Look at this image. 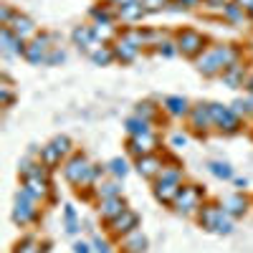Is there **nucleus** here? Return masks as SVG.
I'll return each mask as SVG.
<instances>
[{
  "instance_id": "38",
  "label": "nucleus",
  "mask_w": 253,
  "mask_h": 253,
  "mask_svg": "<svg viewBox=\"0 0 253 253\" xmlns=\"http://www.w3.org/2000/svg\"><path fill=\"white\" fill-rule=\"evenodd\" d=\"M132 3H137V0H114V5H119V8H124V5H132Z\"/></svg>"
},
{
  "instance_id": "36",
  "label": "nucleus",
  "mask_w": 253,
  "mask_h": 253,
  "mask_svg": "<svg viewBox=\"0 0 253 253\" xmlns=\"http://www.w3.org/2000/svg\"><path fill=\"white\" fill-rule=\"evenodd\" d=\"M74 253H91V248H89V243H84V241H79V243L74 246Z\"/></svg>"
},
{
  "instance_id": "39",
  "label": "nucleus",
  "mask_w": 253,
  "mask_h": 253,
  "mask_svg": "<svg viewBox=\"0 0 253 253\" xmlns=\"http://www.w3.org/2000/svg\"><path fill=\"white\" fill-rule=\"evenodd\" d=\"M187 142V137H182V134H175L172 137V144H185Z\"/></svg>"
},
{
  "instance_id": "26",
  "label": "nucleus",
  "mask_w": 253,
  "mask_h": 253,
  "mask_svg": "<svg viewBox=\"0 0 253 253\" xmlns=\"http://www.w3.org/2000/svg\"><path fill=\"white\" fill-rule=\"evenodd\" d=\"M124 246L129 248V253H142V251H144V246H147V241H144V236H139V233H132L129 238L124 241Z\"/></svg>"
},
{
  "instance_id": "41",
  "label": "nucleus",
  "mask_w": 253,
  "mask_h": 253,
  "mask_svg": "<svg viewBox=\"0 0 253 253\" xmlns=\"http://www.w3.org/2000/svg\"><path fill=\"white\" fill-rule=\"evenodd\" d=\"M246 86H248V89L253 91V79H248V81H246Z\"/></svg>"
},
{
  "instance_id": "1",
  "label": "nucleus",
  "mask_w": 253,
  "mask_h": 253,
  "mask_svg": "<svg viewBox=\"0 0 253 253\" xmlns=\"http://www.w3.org/2000/svg\"><path fill=\"white\" fill-rule=\"evenodd\" d=\"M230 63H236V51L228 48V46H215V48H210L208 53L200 56L198 69H200L205 76H213V74H218V71H225Z\"/></svg>"
},
{
  "instance_id": "33",
  "label": "nucleus",
  "mask_w": 253,
  "mask_h": 253,
  "mask_svg": "<svg viewBox=\"0 0 253 253\" xmlns=\"http://www.w3.org/2000/svg\"><path fill=\"white\" fill-rule=\"evenodd\" d=\"M165 3L167 0H142V5L147 10H160V8H165Z\"/></svg>"
},
{
  "instance_id": "24",
  "label": "nucleus",
  "mask_w": 253,
  "mask_h": 253,
  "mask_svg": "<svg viewBox=\"0 0 253 253\" xmlns=\"http://www.w3.org/2000/svg\"><path fill=\"white\" fill-rule=\"evenodd\" d=\"M208 167H210V172H213L215 177H223V180H230V177H233V167L225 165V162H210Z\"/></svg>"
},
{
  "instance_id": "9",
  "label": "nucleus",
  "mask_w": 253,
  "mask_h": 253,
  "mask_svg": "<svg viewBox=\"0 0 253 253\" xmlns=\"http://www.w3.org/2000/svg\"><path fill=\"white\" fill-rule=\"evenodd\" d=\"M228 218V213L223 208H218V205H203V210H200V223H203V228H208V230H215L218 233V228H220V223Z\"/></svg>"
},
{
  "instance_id": "21",
  "label": "nucleus",
  "mask_w": 253,
  "mask_h": 253,
  "mask_svg": "<svg viewBox=\"0 0 253 253\" xmlns=\"http://www.w3.org/2000/svg\"><path fill=\"white\" fill-rule=\"evenodd\" d=\"M144 13H147V8H144L142 3H132V5H124V8H119V15H122L124 20H139Z\"/></svg>"
},
{
  "instance_id": "6",
  "label": "nucleus",
  "mask_w": 253,
  "mask_h": 253,
  "mask_svg": "<svg viewBox=\"0 0 253 253\" xmlns=\"http://www.w3.org/2000/svg\"><path fill=\"white\" fill-rule=\"evenodd\" d=\"M177 46H180V51L185 56H200L205 51V38L198 31H190L187 28V31H182L177 36Z\"/></svg>"
},
{
  "instance_id": "29",
  "label": "nucleus",
  "mask_w": 253,
  "mask_h": 253,
  "mask_svg": "<svg viewBox=\"0 0 253 253\" xmlns=\"http://www.w3.org/2000/svg\"><path fill=\"white\" fill-rule=\"evenodd\" d=\"M51 144H53L56 150L61 152V157H66V155L71 152V139H69V137H56V139H53Z\"/></svg>"
},
{
  "instance_id": "27",
  "label": "nucleus",
  "mask_w": 253,
  "mask_h": 253,
  "mask_svg": "<svg viewBox=\"0 0 253 253\" xmlns=\"http://www.w3.org/2000/svg\"><path fill=\"white\" fill-rule=\"evenodd\" d=\"M96 195H99L101 200H107V198H119V185H117V182H107V185H99Z\"/></svg>"
},
{
  "instance_id": "16",
  "label": "nucleus",
  "mask_w": 253,
  "mask_h": 253,
  "mask_svg": "<svg viewBox=\"0 0 253 253\" xmlns=\"http://www.w3.org/2000/svg\"><path fill=\"white\" fill-rule=\"evenodd\" d=\"M223 81L228 84L230 89H238L241 84L246 81V71H243V66H238V63H230V66L223 71Z\"/></svg>"
},
{
  "instance_id": "19",
  "label": "nucleus",
  "mask_w": 253,
  "mask_h": 253,
  "mask_svg": "<svg viewBox=\"0 0 253 253\" xmlns=\"http://www.w3.org/2000/svg\"><path fill=\"white\" fill-rule=\"evenodd\" d=\"M165 109L170 112L172 117H182V114H187V99H182V96H167L165 99Z\"/></svg>"
},
{
  "instance_id": "14",
  "label": "nucleus",
  "mask_w": 253,
  "mask_h": 253,
  "mask_svg": "<svg viewBox=\"0 0 253 253\" xmlns=\"http://www.w3.org/2000/svg\"><path fill=\"white\" fill-rule=\"evenodd\" d=\"M137 53H139V46L137 43H132L129 38H119L117 41V46H114V58H119L122 63H129V61H134L137 58Z\"/></svg>"
},
{
  "instance_id": "17",
  "label": "nucleus",
  "mask_w": 253,
  "mask_h": 253,
  "mask_svg": "<svg viewBox=\"0 0 253 253\" xmlns=\"http://www.w3.org/2000/svg\"><path fill=\"white\" fill-rule=\"evenodd\" d=\"M193 124L198 129H208L213 124V114H210V104H198L193 109Z\"/></svg>"
},
{
  "instance_id": "32",
  "label": "nucleus",
  "mask_w": 253,
  "mask_h": 253,
  "mask_svg": "<svg viewBox=\"0 0 253 253\" xmlns=\"http://www.w3.org/2000/svg\"><path fill=\"white\" fill-rule=\"evenodd\" d=\"M225 15H228L230 20H238V18H241V8H238L236 3H228V5H225Z\"/></svg>"
},
{
  "instance_id": "11",
  "label": "nucleus",
  "mask_w": 253,
  "mask_h": 253,
  "mask_svg": "<svg viewBox=\"0 0 253 253\" xmlns=\"http://www.w3.org/2000/svg\"><path fill=\"white\" fill-rule=\"evenodd\" d=\"M180 182H162V180H155V195L157 200L167 203V205H175L177 195H180Z\"/></svg>"
},
{
  "instance_id": "5",
  "label": "nucleus",
  "mask_w": 253,
  "mask_h": 253,
  "mask_svg": "<svg viewBox=\"0 0 253 253\" xmlns=\"http://www.w3.org/2000/svg\"><path fill=\"white\" fill-rule=\"evenodd\" d=\"M200 200H203V190L198 185H187V187H180V195H177L175 205H177L180 213L187 215V213H195L198 208H203Z\"/></svg>"
},
{
  "instance_id": "23",
  "label": "nucleus",
  "mask_w": 253,
  "mask_h": 253,
  "mask_svg": "<svg viewBox=\"0 0 253 253\" xmlns=\"http://www.w3.org/2000/svg\"><path fill=\"white\" fill-rule=\"evenodd\" d=\"M41 160H43L46 167H53V165L61 162V152L56 150L53 144H48V147H43V150H41Z\"/></svg>"
},
{
  "instance_id": "22",
  "label": "nucleus",
  "mask_w": 253,
  "mask_h": 253,
  "mask_svg": "<svg viewBox=\"0 0 253 253\" xmlns=\"http://www.w3.org/2000/svg\"><path fill=\"white\" fill-rule=\"evenodd\" d=\"M13 253H43V251H41V243H38L33 236H28V238H23V241L15 243V251H13Z\"/></svg>"
},
{
  "instance_id": "12",
  "label": "nucleus",
  "mask_w": 253,
  "mask_h": 253,
  "mask_svg": "<svg viewBox=\"0 0 253 253\" xmlns=\"http://www.w3.org/2000/svg\"><path fill=\"white\" fill-rule=\"evenodd\" d=\"M124 210H126V205H124L122 198H107V200L99 203V215H101L104 220H109V223H112L114 218H119Z\"/></svg>"
},
{
  "instance_id": "20",
  "label": "nucleus",
  "mask_w": 253,
  "mask_h": 253,
  "mask_svg": "<svg viewBox=\"0 0 253 253\" xmlns=\"http://www.w3.org/2000/svg\"><path fill=\"white\" fill-rule=\"evenodd\" d=\"M126 132H129L132 137L150 134V122L142 119V117H132V119H126Z\"/></svg>"
},
{
  "instance_id": "37",
  "label": "nucleus",
  "mask_w": 253,
  "mask_h": 253,
  "mask_svg": "<svg viewBox=\"0 0 253 253\" xmlns=\"http://www.w3.org/2000/svg\"><path fill=\"white\" fill-rule=\"evenodd\" d=\"M160 53H165V56H172V53H175L172 43H160Z\"/></svg>"
},
{
  "instance_id": "34",
  "label": "nucleus",
  "mask_w": 253,
  "mask_h": 253,
  "mask_svg": "<svg viewBox=\"0 0 253 253\" xmlns=\"http://www.w3.org/2000/svg\"><path fill=\"white\" fill-rule=\"evenodd\" d=\"M94 251H96V253H112V251H109V243L101 241V238H94Z\"/></svg>"
},
{
  "instance_id": "15",
  "label": "nucleus",
  "mask_w": 253,
  "mask_h": 253,
  "mask_svg": "<svg viewBox=\"0 0 253 253\" xmlns=\"http://www.w3.org/2000/svg\"><path fill=\"white\" fill-rule=\"evenodd\" d=\"M5 28H10V31H13V36L23 38V41H26V36H33V33H36L33 20H31V18H26V15H15Z\"/></svg>"
},
{
  "instance_id": "2",
  "label": "nucleus",
  "mask_w": 253,
  "mask_h": 253,
  "mask_svg": "<svg viewBox=\"0 0 253 253\" xmlns=\"http://www.w3.org/2000/svg\"><path fill=\"white\" fill-rule=\"evenodd\" d=\"M91 170H94V165L84 157V155H74L66 165H63V175H66V180L71 182V185H89V182H94L91 180Z\"/></svg>"
},
{
  "instance_id": "10",
  "label": "nucleus",
  "mask_w": 253,
  "mask_h": 253,
  "mask_svg": "<svg viewBox=\"0 0 253 253\" xmlns=\"http://www.w3.org/2000/svg\"><path fill=\"white\" fill-rule=\"evenodd\" d=\"M162 167H165V162H162L157 155H144V157H139V162H137L139 175H142V177H150V180H157V175H160Z\"/></svg>"
},
{
  "instance_id": "31",
  "label": "nucleus",
  "mask_w": 253,
  "mask_h": 253,
  "mask_svg": "<svg viewBox=\"0 0 253 253\" xmlns=\"http://www.w3.org/2000/svg\"><path fill=\"white\" fill-rule=\"evenodd\" d=\"M137 117H142V119H147V122H150V119L155 117V107H152L150 101L139 104V109H137Z\"/></svg>"
},
{
  "instance_id": "7",
  "label": "nucleus",
  "mask_w": 253,
  "mask_h": 253,
  "mask_svg": "<svg viewBox=\"0 0 253 253\" xmlns=\"http://www.w3.org/2000/svg\"><path fill=\"white\" fill-rule=\"evenodd\" d=\"M36 215H38L36 200H33L28 193H23V190H20V195H18V200H15V210H13V220L23 225V223H31Z\"/></svg>"
},
{
  "instance_id": "40",
  "label": "nucleus",
  "mask_w": 253,
  "mask_h": 253,
  "mask_svg": "<svg viewBox=\"0 0 253 253\" xmlns=\"http://www.w3.org/2000/svg\"><path fill=\"white\" fill-rule=\"evenodd\" d=\"M180 3H187V5H198L200 0H180Z\"/></svg>"
},
{
  "instance_id": "13",
  "label": "nucleus",
  "mask_w": 253,
  "mask_h": 253,
  "mask_svg": "<svg viewBox=\"0 0 253 253\" xmlns=\"http://www.w3.org/2000/svg\"><path fill=\"white\" fill-rule=\"evenodd\" d=\"M155 144H157V139L152 137V132H150V134H142V137H132V139H129V152H132L134 157L152 155Z\"/></svg>"
},
{
  "instance_id": "18",
  "label": "nucleus",
  "mask_w": 253,
  "mask_h": 253,
  "mask_svg": "<svg viewBox=\"0 0 253 253\" xmlns=\"http://www.w3.org/2000/svg\"><path fill=\"white\" fill-rule=\"evenodd\" d=\"M246 198L243 195H230V198H225V203H223V210L228 215H243L246 213Z\"/></svg>"
},
{
  "instance_id": "30",
  "label": "nucleus",
  "mask_w": 253,
  "mask_h": 253,
  "mask_svg": "<svg viewBox=\"0 0 253 253\" xmlns=\"http://www.w3.org/2000/svg\"><path fill=\"white\" fill-rule=\"evenodd\" d=\"M109 170H112V175L124 177L126 172H129V167H126V162H124V160H112V162H109Z\"/></svg>"
},
{
  "instance_id": "28",
  "label": "nucleus",
  "mask_w": 253,
  "mask_h": 253,
  "mask_svg": "<svg viewBox=\"0 0 253 253\" xmlns=\"http://www.w3.org/2000/svg\"><path fill=\"white\" fill-rule=\"evenodd\" d=\"M63 218H66V230H69V233H76V230H79V223H76V210H74L71 205L63 208Z\"/></svg>"
},
{
  "instance_id": "8",
  "label": "nucleus",
  "mask_w": 253,
  "mask_h": 253,
  "mask_svg": "<svg viewBox=\"0 0 253 253\" xmlns=\"http://www.w3.org/2000/svg\"><path fill=\"white\" fill-rule=\"evenodd\" d=\"M137 225H139V215L132 213L129 208H126L119 218H114V220L109 223V228H112V233H114V236H126V233H132Z\"/></svg>"
},
{
  "instance_id": "4",
  "label": "nucleus",
  "mask_w": 253,
  "mask_h": 253,
  "mask_svg": "<svg viewBox=\"0 0 253 253\" xmlns=\"http://www.w3.org/2000/svg\"><path fill=\"white\" fill-rule=\"evenodd\" d=\"M53 41H56V36H36L33 43L26 48V58L31 63H46L53 51Z\"/></svg>"
},
{
  "instance_id": "3",
  "label": "nucleus",
  "mask_w": 253,
  "mask_h": 253,
  "mask_svg": "<svg viewBox=\"0 0 253 253\" xmlns=\"http://www.w3.org/2000/svg\"><path fill=\"white\" fill-rule=\"evenodd\" d=\"M210 114H213V124H218V129H223V132H238L241 119H238V114L230 107H223V104H210Z\"/></svg>"
},
{
  "instance_id": "35",
  "label": "nucleus",
  "mask_w": 253,
  "mask_h": 253,
  "mask_svg": "<svg viewBox=\"0 0 253 253\" xmlns=\"http://www.w3.org/2000/svg\"><path fill=\"white\" fill-rule=\"evenodd\" d=\"M63 58H66V53H63V51H53L46 63H58V61H63Z\"/></svg>"
},
{
  "instance_id": "25",
  "label": "nucleus",
  "mask_w": 253,
  "mask_h": 253,
  "mask_svg": "<svg viewBox=\"0 0 253 253\" xmlns=\"http://www.w3.org/2000/svg\"><path fill=\"white\" fill-rule=\"evenodd\" d=\"M91 61L94 63H109V61H114V48H109V46L94 48L91 51Z\"/></svg>"
}]
</instances>
